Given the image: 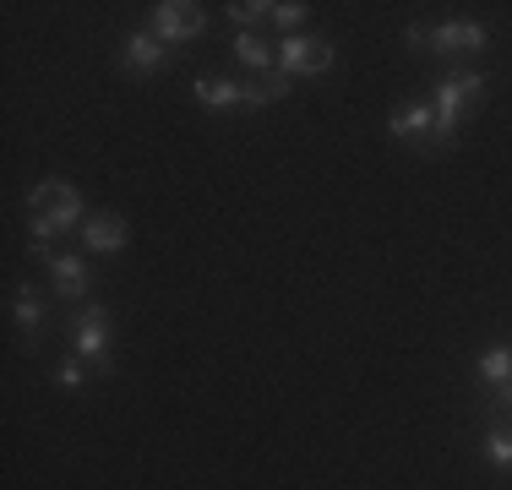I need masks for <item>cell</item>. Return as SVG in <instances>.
<instances>
[{"label":"cell","instance_id":"7c38bea8","mask_svg":"<svg viewBox=\"0 0 512 490\" xmlns=\"http://www.w3.org/2000/svg\"><path fill=\"white\" fill-rule=\"evenodd\" d=\"M387 131H393V137H420V131H436V115H431V104L393 109V120H387Z\"/></svg>","mask_w":512,"mask_h":490},{"label":"cell","instance_id":"2e32d148","mask_svg":"<svg viewBox=\"0 0 512 490\" xmlns=\"http://www.w3.org/2000/svg\"><path fill=\"white\" fill-rule=\"evenodd\" d=\"M17 322H22V327H28V333H39V322H44V311H39V300H33V294H28V289H22V294H17Z\"/></svg>","mask_w":512,"mask_h":490},{"label":"cell","instance_id":"7a4b0ae2","mask_svg":"<svg viewBox=\"0 0 512 490\" xmlns=\"http://www.w3.org/2000/svg\"><path fill=\"white\" fill-rule=\"evenodd\" d=\"M485 88V77H474V71H458V77H447L442 88H436V104H431V115H436V137H453L458 131V115L474 104V93Z\"/></svg>","mask_w":512,"mask_h":490},{"label":"cell","instance_id":"e0dca14e","mask_svg":"<svg viewBox=\"0 0 512 490\" xmlns=\"http://www.w3.org/2000/svg\"><path fill=\"white\" fill-rule=\"evenodd\" d=\"M485 452H491V463L512 469V436H507V431H491V436H485Z\"/></svg>","mask_w":512,"mask_h":490},{"label":"cell","instance_id":"9c48e42d","mask_svg":"<svg viewBox=\"0 0 512 490\" xmlns=\"http://www.w3.org/2000/svg\"><path fill=\"white\" fill-rule=\"evenodd\" d=\"M120 60H126L131 71H158L169 55H164V44H158L153 33H131V39H126V55H120Z\"/></svg>","mask_w":512,"mask_h":490},{"label":"cell","instance_id":"4fadbf2b","mask_svg":"<svg viewBox=\"0 0 512 490\" xmlns=\"http://www.w3.org/2000/svg\"><path fill=\"white\" fill-rule=\"evenodd\" d=\"M480 376H485L491 387H502L507 376H512V349H507V343H496V349L480 354Z\"/></svg>","mask_w":512,"mask_h":490},{"label":"cell","instance_id":"9a60e30c","mask_svg":"<svg viewBox=\"0 0 512 490\" xmlns=\"http://www.w3.org/2000/svg\"><path fill=\"white\" fill-rule=\"evenodd\" d=\"M235 55L246 60L251 71H267V44L256 39V33H240V39H235Z\"/></svg>","mask_w":512,"mask_h":490},{"label":"cell","instance_id":"8992f818","mask_svg":"<svg viewBox=\"0 0 512 490\" xmlns=\"http://www.w3.org/2000/svg\"><path fill=\"white\" fill-rule=\"evenodd\" d=\"M82 240H88L93 251H120V245H126V218L120 213H93L88 224H82Z\"/></svg>","mask_w":512,"mask_h":490},{"label":"cell","instance_id":"ba28073f","mask_svg":"<svg viewBox=\"0 0 512 490\" xmlns=\"http://www.w3.org/2000/svg\"><path fill=\"white\" fill-rule=\"evenodd\" d=\"M50 273H55V289L66 300H82L88 294V262L82 256H50Z\"/></svg>","mask_w":512,"mask_h":490},{"label":"cell","instance_id":"ffe728a7","mask_svg":"<svg viewBox=\"0 0 512 490\" xmlns=\"http://www.w3.org/2000/svg\"><path fill=\"white\" fill-rule=\"evenodd\" d=\"M496 398H502V403H512V376H507L502 387H496Z\"/></svg>","mask_w":512,"mask_h":490},{"label":"cell","instance_id":"5b68a950","mask_svg":"<svg viewBox=\"0 0 512 490\" xmlns=\"http://www.w3.org/2000/svg\"><path fill=\"white\" fill-rule=\"evenodd\" d=\"M104 338H109L104 305H88V311L77 316V354H82V360H99V354H104Z\"/></svg>","mask_w":512,"mask_h":490},{"label":"cell","instance_id":"6da1fadb","mask_svg":"<svg viewBox=\"0 0 512 490\" xmlns=\"http://www.w3.org/2000/svg\"><path fill=\"white\" fill-rule=\"evenodd\" d=\"M28 213H33V245H44L55 229H66L82 218V196H77V186H66V180H44V186H33V196H28Z\"/></svg>","mask_w":512,"mask_h":490},{"label":"cell","instance_id":"52a82bcc","mask_svg":"<svg viewBox=\"0 0 512 490\" xmlns=\"http://www.w3.org/2000/svg\"><path fill=\"white\" fill-rule=\"evenodd\" d=\"M480 44H485L480 22H442V28L431 33V49H442V55H453V49H480Z\"/></svg>","mask_w":512,"mask_h":490},{"label":"cell","instance_id":"d6986e66","mask_svg":"<svg viewBox=\"0 0 512 490\" xmlns=\"http://www.w3.org/2000/svg\"><path fill=\"white\" fill-rule=\"evenodd\" d=\"M82 376H88L82 365H60V382H66V387H82Z\"/></svg>","mask_w":512,"mask_h":490},{"label":"cell","instance_id":"3957f363","mask_svg":"<svg viewBox=\"0 0 512 490\" xmlns=\"http://www.w3.org/2000/svg\"><path fill=\"white\" fill-rule=\"evenodd\" d=\"M207 28V11L191 6V0H164V6H153V39L158 44H180V39H197Z\"/></svg>","mask_w":512,"mask_h":490},{"label":"cell","instance_id":"8fae6325","mask_svg":"<svg viewBox=\"0 0 512 490\" xmlns=\"http://www.w3.org/2000/svg\"><path fill=\"white\" fill-rule=\"evenodd\" d=\"M197 98L207 109H235V104H246V88H240V82H224V77H202Z\"/></svg>","mask_w":512,"mask_h":490},{"label":"cell","instance_id":"5bb4252c","mask_svg":"<svg viewBox=\"0 0 512 490\" xmlns=\"http://www.w3.org/2000/svg\"><path fill=\"white\" fill-rule=\"evenodd\" d=\"M224 11H229V17H235L246 33H251L262 17H273V6H267V0H235V6H224Z\"/></svg>","mask_w":512,"mask_h":490},{"label":"cell","instance_id":"ac0fdd59","mask_svg":"<svg viewBox=\"0 0 512 490\" xmlns=\"http://www.w3.org/2000/svg\"><path fill=\"white\" fill-rule=\"evenodd\" d=\"M273 17H278V22H284V28H289V33H295V28H300V22H306V6H300V0H284V6H273Z\"/></svg>","mask_w":512,"mask_h":490},{"label":"cell","instance_id":"277c9868","mask_svg":"<svg viewBox=\"0 0 512 490\" xmlns=\"http://www.w3.org/2000/svg\"><path fill=\"white\" fill-rule=\"evenodd\" d=\"M327 66H333V44L327 39H295L289 33L284 49H278V71L284 77H322Z\"/></svg>","mask_w":512,"mask_h":490},{"label":"cell","instance_id":"30bf717a","mask_svg":"<svg viewBox=\"0 0 512 490\" xmlns=\"http://www.w3.org/2000/svg\"><path fill=\"white\" fill-rule=\"evenodd\" d=\"M284 93H289V77H284V71H251V82H246V104H251V109L278 104Z\"/></svg>","mask_w":512,"mask_h":490}]
</instances>
